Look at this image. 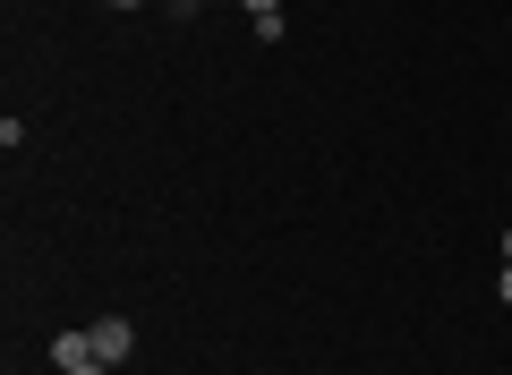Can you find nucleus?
<instances>
[{"label":"nucleus","mask_w":512,"mask_h":375,"mask_svg":"<svg viewBox=\"0 0 512 375\" xmlns=\"http://www.w3.org/2000/svg\"><path fill=\"white\" fill-rule=\"evenodd\" d=\"M86 341H94V358H103V367H120V358L137 350V324H128V316H94Z\"/></svg>","instance_id":"obj_1"},{"label":"nucleus","mask_w":512,"mask_h":375,"mask_svg":"<svg viewBox=\"0 0 512 375\" xmlns=\"http://www.w3.org/2000/svg\"><path fill=\"white\" fill-rule=\"evenodd\" d=\"M86 358H94V341H86V333H60V341H52V367H60V375L86 367Z\"/></svg>","instance_id":"obj_2"},{"label":"nucleus","mask_w":512,"mask_h":375,"mask_svg":"<svg viewBox=\"0 0 512 375\" xmlns=\"http://www.w3.org/2000/svg\"><path fill=\"white\" fill-rule=\"evenodd\" d=\"M495 299H504V307H512V265H495Z\"/></svg>","instance_id":"obj_3"},{"label":"nucleus","mask_w":512,"mask_h":375,"mask_svg":"<svg viewBox=\"0 0 512 375\" xmlns=\"http://www.w3.org/2000/svg\"><path fill=\"white\" fill-rule=\"evenodd\" d=\"M239 9H248V18H274V9H282V0H239Z\"/></svg>","instance_id":"obj_4"},{"label":"nucleus","mask_w":512,"mask_h":375,"mask_svg":"<svg viewBox=\"0 0 512 375\" xmlns=\"http://www.w3.org/2000/svg\"><path fill=\"white\" fill-rule=\"evenodd\" d=\"M69 375H111V367H103V358H86V367H69Z\"/></svg>","instance_id":"obj_5"},{"label":"nucleus","mask_w":512,"mask_h":375,"mask_svg":"<svg viewBox=\"0 0 512 375\" xmlns=\"http://www.w3.org/2000/svg\"><path fill=\"white\" fill-rule=\"evenodd\" d=\"M504 265H512V231H504Z\"/></svg>","instance_id":"obj_6"},{"label":"nucleus","mask_w":512,"mask_h":375,"mask_svg":"<svg viewBox=\"0 0 512 375\" xmlns=\"http://www.w3.org/2000/svg\"><path fill=\"white\" fill-rule=\"evenodd\" d=\"M111 9H137V0H111Z\"/></svg>","instance_id":"obj_7"}]
</instances>
